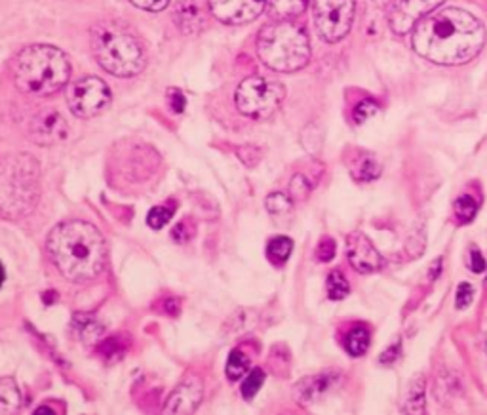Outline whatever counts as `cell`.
Instances as JSON below:
<instances>
[{
  "label": "cell",
  "mask_w": 487,
  "mask_h": 415,
  "mask_svg": "<svg viewBox=\"0 0 487 415\" xmlns=\"http://www.w3.org/2000/svg\"><path fill=\"white\" fill-rule=\"evenodd\" d=\"M469 267L472 269V273H483L486 271V267H487V263H486V259H483V256L480 254V250L478 248H470V254H469Z\"/></svg>",
  "instance_id": "obj_35"
},
{
  "label": "cell",
  "mask_w": 487,
  "mask_h": 415,
  "mask_svg": "<svg viewBox=\"0 0 487 415\" xmlns=\"http://www.w3.org/2000/svg\"><path fill=\"white\" fill-rule=\"evenodd\" d=\"M263 381H265V372H263L261 368H253V370L246 375V379H244L242 383L244 398L251 400V398L256 397L257 391L263 387Z\"/></svg>",
  "instance_id": "obj_27"
},
{
  "label": "cell",
  "mask_w": 487,
  "mask_h": 415,
  "mask_svg": "<svg viewBox=\"0 0 487 415\" xmlns=\"http://www.w3.org/2000/svg\"><path fill=\"white\" fill-rule=\"evenodd\" d=\"M369 343H372V336H369V330L364 328V326H356L350 334L345 339V348H347L348 354L353 356H362L365 354V351L369 348Z\"/></svg>",
  "instance_id": "obj_19"
},
{
  "label": "cell",
  "mask_w": 487,
  "mask_h": 415,
  "mask_svg": "<svg viewBox=\"0 0 487 415\" xmlns=\"http://www.w3.org/2000/svg\"><path fill=\"white\" fill-rule=\"evenodd\" d=\"M110 88L99 76H84L67 90L69 109L79 118H93L109 109Z\"/></svg>",
  "instance_id": "obj_9"
},
{
  "label": "cell",
  "mask_w": 487,
  "mask_h": 415,
  "mask_svg": "<svg viewBox=\"0 0 487 415\" xmlns=\"http://www.w3.org/2000/svg\"><path fill=\"white\" fill-rule=\"evenodd\" d=\"M257 54L268 69L295 73L311 59V42L303 27L280 19L265 25L257 37Z\"/></svg>",
  "instance_id": "obj_5"
},
{
  "label": "cell",
  "mask_w": 487,
  "mask_h": 415,
  "mask_svg": "<svg viewBox=\"0 0 487 415\" xmlns=\"http://www.w3.org/2000/svg\"><path fill=\"white\" fill-rule=\"evenodd\" d=\"M69 124L57 110L46 109L38 113L29 124V137L38 145H55L67 140Z\"/></svg>",
  "instance_id": "obj_12"
},
{
  "label": "cell",
  "mask_w": 487,
  "mask_h": 415,
  "mask_svg": "<svg viewBox=\"0 0 487 415\" xmlns=\"http://www.w3.org/2000/svg\"><path fill=\"white\" fill-rule=\"evenodd\" d=\"M265 206H267L268 214L273 215H286L292 212V198L282 193H273V195L267 196L265 200Z\"/></svg>",
  "instance_id": "obj_26"
},
{
  "label": "cell",
  "mask_w": 487,
  "mask_h": 415,
  "mask_svg": "<svg viewBox=\"0 0 487 415\" xmlns=\"http://www.w3.org/2000/svg\"><path fill=\"white\" fill-rule=\"evenodd\" d=\"M398 354H400V341L386 348V353H384L383 356H379V360L383 362V364H392V362L398 358Z\"/></svg>",
  "instance_id": "obj_37"
},
{
  "label": "cell",
  "mask_w": 487,
  "mask_h": 415,
  "mask_svg": "<svg viewBox=\"0 0 487 415\" xmlns=\"http://www.w3.org/2000/svg\"><path fill=\"white\" fill-rule=\"evenodd\" d=\"M311 185L306 183V179L303 176H295L292 179V196L295 200H303L304 196L309 195Z\"/></svg>",
  "instance_id": "obj_33"
},
{
  "label": "cell",
  "mask_w": 487,
  "mask_h": 415,
  "mask_svg": "<svg viewBox=\"0 0 487 415\" xmlns=\"http://www.w3.org/2000/svg\"><path fill=\"white\" fill-rule=\"evenodd\" d=\"M168 103H170L173 113H183L185 105H187V99H185V96H183L179 90H170V93H168Z\"/></svg>",
  "instance_id": "obj_36"
},
{
  "label": "cell",
  "mask_w": 487,
  "mask_h": 415,
  "mask_svg": "<svg viewBox=\"0 0 487 415\" xmlns=\"http://www.w3.org/2000/svg\"><path fill=\"white\" fill-rule=\"evenodd\" d=\"M293 251V240L287 237H274L267 244V257L273 265H284Z\"/></svg>",
  "instance_id": "obj_18"
},
{
  "label": "cell",
  "mask_w": 487,
  "mask_h": 415,
  "mask_svg": "<svg viewBox=\"0 0 487 415\" xmlns=\"http://www.w3.org/2000/svg\"><path fill=\"white\" fill-rule=\"evenodd\" d=\"M248 370H250V358L242 351H232L227 360V377L238 381L248 373Z\"/></svg>",
  "instance_id": "obj_23"
},
{
  "label": "cell",
  "mask_w": 487,
  "mask_h": 415,
  "mask_svg": "<svg viewBox=\"0 0 487 415\" xmlns=\"http://www.w3.org/2000/svg\"><path fill=\"white\" fill-rule=\"evenodd\" d=\"M381 176V166L373 157H362L356 168H353V177L356 181H373Z\"/></svg>",
  "instance_id": "obj_25"
},
{
  "label": "cell",
  "mask_w": 487,
  "mask_h": 415,
  "mask_svg": "<svg viewBox=\"0 0 487 415\" xmlns=\"http://www.w3.org/2000/svg\"><path fill=\"white\" fill-rule=\"evenodd\" d=\"M472 297H474V288L470 286L469 282H463L461 286L457 288V295H455L457 309H466V307L472 303Z\"/></svg>",
  "instance_id": "obj_31"
},
{
  "label": "cell",
  "mask_w": 487,
  "mask_h": 415,
  "mask_svg": "<svg viewBox=\"0 0 487 415\" xmlns=\"http://www.w3.org/2000/svg\"><path fill=\"white\" fill-rule=\"evenodd\" d=\"M286 98V88L278 80L250 76L240 82L234 93V103L242 115L250 118H268L276 113Z\"/></svg>",
  "instance_id": "obj_7"
},
{
  "label": "cell",
  "mask_w": 487,
  "mask_h": 415,
  "mask_svg": "<svg viewBox=\"0 0 487 415\" xmlns=\"http://www.w3.org/2000/svg\"><path fill=\"white\" fill-rule=\"evenodd\" d=\"M202 402V383L198 377L185 379L171 392L164 406V414H193Z\"/></svg>",
  "instance_id": "obj_14"
},
{
  "label": "cell",
  "mask_w": 487,
  "mask_h": 415,
  "mask_svg": "<svg viewBox=\"0 0 487 415\" xmlns=\"http://www.w3.org/2000/svg\"><path fill=\"white\" fill-rule=\"evenodd\" d=\"M21 406V394L13 379H0V411L12 414Z\"/></svg>",
  "instance_id": "obj_17"
},
{
  "label": "cell",
  "mask_w": 487,
  "mask_h": 415,
  "mask_svg": "<svg viewBox=\"0 0 487 415\" xmlns=\"http://www.w3.org/2000/svg\"><path fill=\"white\" fill-rule=\"evenodd\" d=\"M487 31L480 19L461 8H444L415 25L411 46L436 65H464L480 54Z\"/></svg>",
  "instance_id": "obj_1"
},
{
  "label": "cell",
  "mask_w": 487,
  "mask_h": 415,
  "mask_svg": "<svg viewBox=\"0 0 487 415\" xmlns=\"http://www.w3.org/2000/svg\"><path fill=\"white\" fill-rule=\"evenodd\" d=\"M40 196V166L29 154L0 162V217L27 215Z\"/></svg>",
  "instance_id": "obj_6"
},
{
  "label": "cell",
  "mask_w": 487,
  "mask_h": 415,
  "mask_svg": "<svg viewBox=\"0 0 487 415\" xmlns=\"http://www.w3.org/2000/svg\"><path fill=\"white\" fill-rule=\"evenodd\" d=\"M96 62L118 79H132L145 69L147 54L143 42L122 21H101L90 33Z\"/></svg>",
  "instance_id": "obj_4"
},
{
  "label": "cell",
  "mask_w": 487,
  "mask_h": 415,
  "mask_svg": "<svg viewBox=\"0 0 487 415\" xmlns=\"http://www.w3.org/2000/svg\"><path fill=\"white\" fill-rule=\"evenodd\" d=\"M46 250L61 275L76 284L96 280L107 265L103 234L88 221L71 220L55 225L46 240Z\"/></svg>",
  "instance_id": "obj_2"
},
{
  "label": "cell",
  "mask_w": 487,
  "mask_h": 415,
  "mask_svg": "<svg viewBox=\"0 0 487 415\" xmlns=\"http://www.w3.org/2000/svg\"><path fill=\"white\" fill-rule=\"evenodd\" d=\"M335 383V375L322 373V375H312V377L301 379L295 387V397L301 404L316 402L318 398L323 397Z\"/></svg>",
  "instance_id": "obj_15"
},
{
  "label": "cell",
  "mask_w": 487,
  "mask_h": 415,
  "mask_svg": "<svg viewBox=\"0 0 487 415\" xmlns=\"http://www.w3.org/2000/svg\"><path fill=\"white\" fill-rule=\"evenodd\" d=\"M350 293V284L341 271H331L328 276V295L329 300L341 301Z\"/></svg>",
  "instance_id": "obj_24"
},
{
  "label": "cell",
  "mask_w": 487,
  "mask_h": 415,
  "mask_svg": "<svg viewBox=\"0 0 487 415\" xmlns=\"http://www.w3.org/2000/svg\"><path fill=\"white\" fill-rule=\"evenodd\" d=\"M13 84L27 96L46 98L59 92L71 79V62L63 50L50 44H30L16 55Z\"/></svg>",
  "instance_id": "obj_3"
},
{
  "label": "cell",
  "mask_w": 487,
  "mask_h": 415,
  "mask_svg": "<svg viewBox=\"0 0 487 415\" xmlns=\"http://www.w3.org/2000/svg\"><path fill=\"white\" fill-rule=\"evenodd\" d=\"M347 257L354 269L362 275H372V273H377L384 267L383 256L375 250V246L362 232L348 234Z\"/></svg>",
  "instance_id": "obj_13"
},
{
  "label": "cell",
  "mask_w": 487,
  "mask_h": 415,
  "mask_svg": "<svg viewBox=\"0 0 487 415\" xmlns=\"http://www.w3.org/2000/svg\"><path fill=\"white\" fill-rule=\"evenodd\" d=\"M335 251H337V246H335L333 240L323 239L316 248V259L318 261H323V263L331 261V259L335 257Z\"/></svg>",
  "instance_id": "obj_32"
},
{
  "label": "cell",
  "mask_w": 487,
  "mask_h": 415,
  "mask_svg": "<svg viewBox=\"0 0 487 415\" xmlns=\"http://www.w3.org/2000/svg\"><path fill=\"white\" fill-rule=\"evenodd\" d=\"M406 414H425V385L423 379L417 377L409 387V397L403 408Z\"/></svg>",
  "instance_id": "obj_22"
},
{
  "label": "cell",
  "mask_w": 487,
  "mask_h": 415,
  "mask_svg": "<svg viewBox=\"0 0 487 415\" xmlns=\"http://www.w3.org/2000/svg\"><path fill=\"white\" fill-rule=\"evenodd\" d=\"M379 103L375 101V99L367 98V99H362L356 107H354V120L358 124L365 123L367 118H372V116H375L379 113Z\"/></svg>",
  "instance_id": "obj_29"
},
{
  "label": "cell",
  "mask_w": 487,
  "mask_h": 415,
  "mask_svg": "<svg viewBox=\"0 0 487 415\" xmlns=\"http://www.w3.org/2000/svg\"><path fill=\"white\" fill-rule=\"evenodd\" d=\"M2 284H4V267L0 263V288H2Z\"/></svg>",
  "instance_id": "obj_38"
},
{
  "label": "cell",
  "mask_w": 487,
  "mask_h": 415,
  "mask_svg": "<svg viewBox=\"0 0 487 415\" xmlns=\"http://www.w3.org/2000/svg\"><path fill=\"white\" fill-rule=\"evenodd\" d=\"M444 0H392L389 8L390 29L398 35L413 31L415 25L434 12Z\"/></svg>",
  "instance_id": "obj_10"
},
{
  "label": "cell",
  "mask_w": 487,
  "mask_h": 415,
  "mask_svg": "<svg viewBox=\"0 0 487 415\" xmlns=\"http://www.w3.org/2000/svg\"><path fill=\"white\" fill-rule=\"evenodd\" d=\"M356 0H314L312 16L322 40L333 44L347 37L353 29Z\"/></svg>",
  "instance_id": "obj_8"
},
{
  "label": "cell",
  "mask_w": 487,
  "mask_h": 415,
  "mask_svg": "<svg viewBox=\"0 0 487 415\" xmlns=\"http://www.w3.org/2000/svg\"><path fill=\"white\" fill-rule=\"evenodd\" d=\"M268 4L274 16H278L280 19H290L301 16L309 6V0H268Z\"/></svg>",
  "instance_id": "obj_20"
},
{
  "label": "cell",
  "mask_w": 487,
  "mask_h": 415,
  "mask_svg": "<svg viewBox=\"0 0 487 415\" xmlns=\"http://www.w3.org/2000/svg\"><path fill=\"white\" fill-rule=\"evenodd\" d=\"M171 217H173V212H171L170 208L154 206L151 212H149V215H147V225L156 231V229H162V227L168 225L171 221Z\"/></svg>",
  "instance_id": "obj_28"
},
{
  "label": "cell",
  "mask_w": 487,
  "mask_h": 415,
  "mask_svg": "<svg viewBox=\"0 0 487 415\" xmlns=\"http://www.w3.org/2000/svg\"><path fill=\"white\" fill-rule=\"evenodd\" d=\"M268 0H207L210 10L221 23L244 25L261 16Z\"/></svg>",
  "instance_id": "obj_11"
},
{
  "label": "cell",
  "mask_w": 487,
  "mask_h": 415,
  "mask_svg": "<svg viewBox=\"0 0 487 415\" xmlns=\"http://www.w3.org/2000/svg\"><path fill=\"white\" fill-rule=\"evenodd\" d=\"M126 348H128V345L122 343L120 337H110V339H105V341L99 345V353L103 354L105 358L113 360L116 356H120V354L126 353Z\"/></svg>",
  "instance_id": "obj_30"
},
{
  "label": "cell",
  "mask_w": 487,
  "mask_h": 415,
  "mask_svg": "<svg viewBox=\"0 0 487 415\" xmlns=\"http://www.w3.org/2000/svg\"><path fill=\"white\" fill-rule=\"evenodd\" d=\"M130 2L147 12H160L170 4V0H130Z\"/></svg>",
  "instance_id": "obj_34"
},
{
  "label": "cell",
  "mask_w": 487,
  "mask_h": 415,
  "mask_svg": "<svg viewBox=\"0 0 487 415\" xmlns=\"http://www.w3.org/2000/svg\"><path fill=\"white\" fill-rule=\"evenodd\" d=\"M73 331L84 345H96L103 336V326L93 314H74Z\"/></svg>",
  "instance_id": "obj_16"
},
{
  "label": "cell",
  "mask_w": 487,
  "mask_h": 415,
  "mask_svg": "<svg viewBox=\"0 0 487 415\" xmlns=\"http://www.w3.org/2000/svg\"><path fill=\"white\" fill-rule=\"evenodd\" d=\"M453 210H455V220L459 225H464V223H470V221L476 217V212H478V202H476L474 196L463 195L459 196L453 204Z\"/></svg>",
  "instance_id": "obj_21"
}]
</instances>
